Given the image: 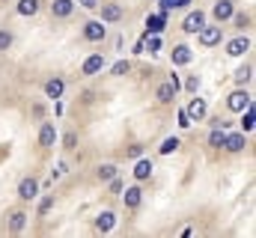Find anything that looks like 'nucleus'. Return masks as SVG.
Wrapping results in <instances>:
<instances>
[{
	"mask_svg": "<svg viewBox=\"0 0 256 238\" xmlns=\"http://www.w3.org/2000/svg\"><path fill=\"white\" fill-rule=\"evenodd\" d=\"M196 36H200V45H202V48H214V45H220V39H224V27H220V24H202V27L196 30Z\"/></svg>",
	"mask_w": 256,
	"mask_h": 238,
	"instance_id": "f257e3e1",
	"label": "nucleus"
},
{
	"mask_svg": "<svg viewBox=\"0 0 256 238\" xmlns=\"http://www.w3.org/2000/svg\"><path fill=\"white\" fill-rule=\"evenodd\" d=\"M176 92H179V78L173 74V78H170L167 84H161V86H158L155 98H158L161 104H173V102H176Z\"/></svg>",
	"mask_w": 256,
	"mask_h": 238,
	"instance_id": "f03ea898",
	"label": "nucleus"
},
{
	"mask_svg": "<svg viewBox=\"0 0 256 238\" xmlns=\"http://www.w3.org/2000/svg\"><path fill=\"white\" fill-rule=\"evenodd\" d=\"M254 102H250V92L248 90H236V92H230V98H226V108L232 110V114H242L244 108H250Z\"/></svg>",
	"mask_w": 256,
	"mask_h": 238,
	"instance_id": "7ed1b4c3",
	"label": "nucleus"
},
{
	"mask_svg": "<svg viewBox=\"0 0 256 238\" xmlns=\"http://www.w3.org/2000/svg\"><path fill=\"white\" fill-rule=\"evenodd\" d=\"M104 36H108L104 21H86V24H84V39H86V42H102Z\"/></svg>",
	"mask_w": 256,
	"mask_h": 238,
	"instance_id": "20e7f679",
	"label": "nucleus"
},
{
	"mask_svg": "<svg viewBox=\"0 0 256 238\" xmlns=\"http://www.w3.org/2000/svg\"><path fill=\"white\" fill-rule=\"evenodd\" d=\"M102 68H104V57H102V54H90V57L84 60V66H80V74L92 78V74H98Z\"/></svg>",
	"mask_w": 256,
	"mask_h": 238,
	"instance_id": "39448f33",
	"label": "nucleus"
},
{
	"mask_svg": "<svg viewBox=\"0 0 256 238\" xmlns=\"http://www.w3.org/2000/svg\"><path fill=\"white\" fill-rule=\"evenodd\" d=\"M164 27H167V12H158V15L146 18V36H158Z\"/></svg>",
	"mask_w": 256,
	"mask_h": 238,
	"instance_id": "423d86ee",
	"label": "nucleus"
},
{
	"mask_svg": "<svg viewBox=\"0 0 256 238\" xmlns=\"http://www.w3.org/2000/svg\"><path fill=\"white\" fill-rule=\"evenodd\" d=\"M202 24H206V12H200V9H196V12H188V15H185L182 30H185V33H196Z\"/></svg>",
	"mask_w": 256,
	"mask_h": 238,
	"instance_id": "0eeeda50",
	"label": "nucleus"
},
{
	"mask_svg": "<svg viewBox=\"0 0 256 238\" xmlns=\"http://www.w3.org/2000/svg\"><path fill=\"white\" fill-rule=\"evenodd\" d=\"M232 12H236V9H232V3H230V0H220V3H214L212 18H214L218 24H224V21H230V18H232Z\"/></svg>",
	"mask_w": 256,
	"mask_h": 238,
	"instance_id": "6e6552de",
	"label": "nucleus"
},
{
	"mask_svg": "<svg viewBox=\"0 0 256 238\" xmlns=\"http://www.w3.org/2000/svg\"><path fill=\"white\" fill-rule=\"evenodd\" d=\"M248 51H250V39H248V36H238V39H232V42L226 45V54H230V57H244Z\"/></svg>",
	"mask_w": 256,
	"mask_h": 238,
	"instance_id": "1a4fd4ad",
	"label": "nucleus"
},
{
	"mask_svg": "<svg viewBox=\"0 0 256 238\" xmlns=\"http://www.w3.org/2000/svg\"><path fill=\"white\" fill-rule=\"evenodd\" d=\"M18 196H21V200H36V196H39V182H36V178H21Z\"/></svg>",
	"mask_w": 256,
	"mask_h": 238,
	"instance_id": "9d476101",
	"label": "nucleus"
},
{
	"mask_svg": "<svg viewBox=\"0 0 256 238\" xmlns=\"http://www.w3.org/2000/svg\"><path fill=\"white\" fill-rule=\"evenodd\" d=\"M122 202H126L128 212H134V208H140V202H143V190L134 184V188H126V194H122Z\"/></svg>",
	"mask_w": 256,
	"mask_h": 238,
	"instance_id": "9b49d317",
	"label": "nucleus"
},
{
	"mask_svg": "<svg viewBox=\"0 0 256 238\" xmlns=\"http://www.w3.org/2000/svg\"><path fill=\"white\" fill-rule=\"evenodd\" d=\"M122 18V6H116V3H102V21L104 24H114V21H120Z\"/></svg>",
	"mask_w": 256,
	"mask_h": 238,
	"instance_id": "f8f14e48",
	"label": "nucleus"
},
{
	"mask_svg": "<svg viewBox=\"0 0 256 238\" xmlns=\"http://www.w3.org/2000/svg\"><path fill=\"white\" fill-rule=\"evenodd\" d=\"M185 114H188L191 122L206 119V114H208V110H206V102H202V98H191V104H188V110H185Z\"/></svg>",
	"mask_w": 256,
	"mask_h": 238,
	"instance_id": "ddd939ff",
	"label": "nucleus"
},
{
	"mask_svg": "<svg viewBox=\"0 0 256 238\" xmlns=\"http://www.w3.org/2000/svg\"><path fill=\"white\" fill-rule=\"evenodd\" d=\"M114 226H116V214H114V212H102V214L96 218V230H98V232H110Z\"/></svg>",
	"mask_w": 256,
	"mask_h": 238,
	"instance_id": "4468645a",
	"label": "nucleus"
},
{
	"mask_svg": "<svg viewBox=\"0 0 256 238\" xmlns=\"http://www.w3.org/2000/svg\"><path fill=\"white\" fill-rule=\"evenodd\" d=\"M54 140H57V131H54V125L51 122H45L42 128H39V146H54Z\"/></svg>",
	"mask_w": 256,
	"mask_h": 238,
	"instance_id": "2eb2a0df",
	"label": "nucleus"
},
{
	"mask_svg": "<svg viewBox=\"0 0 256 238\" xmlns=\"http://www.w3.org/2000/svg\"><path fill=\"white\" fill-rule=\"evenodd\" d=\"M72 9H74L72 0H54V3H51V15H54V18H68Z\"/></svg>",
	"mask_w": 256,
	"mask_h": 238,
	"instance_id": "dca6fc26",
	"label": "nucleus"
},
{
	"mask_svg": "<svg viewBox=\"0 0 256 238\" xmlns=\"http://www.w3.org/2000/svg\"><path fill=\"white\" fill-rule=\"evenodd\" d=\"M191 60H194V54H191L188 45H176V48H173V62H176V66H188Z\"/></svg>",
	"mask_w": 256,
	"mask_h": 238,
	"instance_id": "f3484780",
	"label": "nucleus"
},
{
	"mask_svg": "<svg viewBox=\"0 0 256 238\" xmlns=\"http://www.w3.org/2000/svg\"><path fill=\"white\" fill-rule=\"evenodd\" d=\"M152 176V161H146V158H137V164H134V178L137 182H143V178Z\"/></svg>",
	"mask_w": 256,
	"mask_h": 238,
	"instance_id": "a211bd4d",
	"label": "nucleus"
},
{
	"mask_svg": "<svg viewBox=\"0 0 256 238\" xmlns=\"http://www.w3.org/2000/svg\"><path fill=\"white\" fill-rule=\"evenodd\" d=\"M224 149H226V152H242V149H244V134H226Z\"/></svg>",
	"mask_w": 256,
	"mask_h": 238,
	"instance_id": "6ab92c4d",
	"label": "nucleus"
},
{
	"mask_svg": "<svg viewBox=\"0 0 256 238\" xmlns=\"http://www.w3.org/2000/svg\"><path fill=\"white\" fill-rule=\"evenodd\" d=\"M45 96H48V98H60V96H63V80H60V78H51V80L45 84Z\"/></svg>",
	"mask_w": 256,
	"mask_h": 238,
	"instance_id": "aec40b11",
	"label": "nucleus"
},
{
	"mask_svg": "<svg viewBox=\"0 0 256 238\" xmlns=\"http://www.w3.org/2000/svg\"><path fill=\"white\" fill-rule=\"evenodd\" d=\"M27 226V214L24 212H12V218H9V232H21Z\"/></svg>",
	"mask_w": 256,
	"mask_h": 238,
	"instance_id": "412c9836",
	"label": "nucleus"
},
{
	"mask_svg": "<svg viewBox=\"0 0 256 238\" xmlns=\"http://www.w3.org/2000/svg\"><path fill=\"white\" fill-rule=\"evenodd\" d=\"M39 12V0H21L18 3V15H36Z\"/></svg>",
	"mask_w": 256,
	"mask_h": 238,
	"instance_id": "4be33fe9",
	"label": "nucleus"
},
{
	"mask_svg": "<svg viewBox=\"0 0 256 238\" xmlns=\"http://www.w3.org/2000/svg\"><path fill=\"white\" fill-rule=\"evenodd\" d=\"M242 114H244V116H242V128H244V131H254V122H256L254 104H250V108H244V110H242Z\"/></svg>",
	"mask_w": 256,
	"mask_h": 238,
	"instance_id": "5701e85b",
	"label": "nucleus"
},
{
	"mask_svg": "<svg viewBox=\"0 0 256 238\" xmlns=\"http://www.w3.org/2000/svg\"><path fill=\"white\" fill-rule=\"evenodd\" d=\"M224 140H226V134H224V131H220V128L214 125V131L208 134V146H214V149H220V146H224Z\"/></svg>",
	"mask_w": 256,
	"mask_h": 238,
	"instance_id": "b1692460",
	"label": "nucleus"
},
{
	"mask_svg": "<svg viewBox=\"0 0 256 238\" xmlns=\"http://www.w3.org/2000/svg\"><path fill=\"white\" fill-rule=\"evenodd\" d=\"M114 176H116V167H114V164H102V167H98V178H102V182H110Z\"/></svg>",
	"mask_w": 256,
	"mask_h": 238,
	"instance_id": "393cba45",
	"label": "nucleus"
},
{
	"mask_svg": "<svg viewBox=\"0 0 256 238\" xmlns=\"http://www.w3.org/2000/svg\"><path fill=\"white\" fill-rule=\"evenodd\" d=\"M176 149H179V140H176V137H167L158 152H161V155H170V152H176Z\"/></svg>",
	"mask_w": 256,
	"mask_h": 238,
	"instance_id": "a878e982",
	"label": "nucleus"
},
{
	"mask_svg": "<svg viewBox=\"0 0 256 238\" xmlns=\"http://www.w3.org/2000/svg\"><path fill=\"white\" fill-rule=\"evenodd\" d=\"M250 78H254V68H250V66H242V68L236 72V80H238V84H248Z\"/></svg>",
	"mask_w": 256,
	"mask_h": 238,
	"instance_id": "bb28decb",
	"label": "nucleus"
},
{
	"mask_svg": "<svg viewBox=\"0 0 256 238\" xmlns=\"http://www.w3.org/2000/svg\"><path fill=\"white\" fill-rule=\"evenodd\" d=\"M128 68H131V66H128V60H120V62H116V66L110 68V74H116V78H122V74H128Z\"/></svg>",
	"mask_w": 256,
	"mask_h": 238,
	"instance_id": "cd10ccee",
	"label": "nucleus"
},
{
	"mask_svg": "<svg viewBox=\"0 0 256 238\" xmlns=\"http://www.w3.org/2000/svg\"><path fill=\"white\" fill-rule=\"evenodd\" d=\"M12 45V33L9 30H0V51H6Z\"/></svg>",
	"mask_w": 256,
	"mask_h": 238,
	"instance_id": "c85d7f7f",
	"label": "nucleus"
},
{
	"mask_svg": "<svg viewBox=\"0 0 256 238\" xmlns=\"http://www.w3.org/2000/svg\"><path fill=\"white\" fill-rule=\"evenodd\" d=\"M146 48H149L152 54H158V51H161V39H158V36H149V42H146Z\"/></svg>",
	"mask_w": 256,
	"mask_h": 238,
	"instance_id": "c756f323",
	"label": "nucleus"
},
{
	"mask_svg": "<svg viewBox=\"0 0 256 238\" xmlns=\"http://www.w3.org/2000/svg\"><path fill=\"white\" fill-rule=\"evenodd\" d=\"M185 90H188V92H196V90H200V78H196V74H191V78L185 80Z\"/></svg>",
	"mask_w": 256,
	"mask_h": 238,
	"instance_id": "7c9ffc66",
	"label": "nucleus"
},
{
	"mask_svg": "<svg viewBox=\"0 0 256 238\" xmlns=\"http://www.w3.org/2000/svg\"><path fill=\"white\" fill-rule=\"evenodd\" d=\"M232 18H236V27H242V30H244V27L250 24V18H248L244 12H242V15H236V12H232Z\"/></svg>",
	"mask_w": 256,
	"mask_h": 238,
	"instance_id": "2f4dec72",
	"label": "nucleus"
},
{
	"mask_svg": "<svg viewBox=\"0 0 256 238\" xmlns=\"http://www.w3.org/2000/svg\"><path fill=\"white\" fill-rule=\"evenodd\" d=\"M51 206H54V196H45V200L39 202V214H45V212H48Z\"/></svg>",
	"mask_w": 256,
	"mask_h": 238,
	"instance_id": "473e14b6",
	"label": "nucleus"
},
{
	"mask_svg": "<svg viewBox=\"0 0 256 238\" xmlns=\"http://www.w3.org/2000/svg\"><path fill=\"white\" fill-rule=\"evenodd\" d=\"M140 155H143V146H128V158H134V161H137Z\"/></svg>",
	"mask_w": 256,
	"mask_h": 238,
	"instance_id": "72a5a7b5",
	"label": "nucleus"
},
{
	"mask_svg": "<svg viewBox=\"0 0 256 238\" xmlns=\"http://www.w3.org/2000/svg\"><path fill=\"white\" fill-rule=\"evenodd\" d=\"M74 143H78V137H74V134H66V137H63V146H66V149H74Z\"/></svg>",
	"mask_w": 256,
	"mask_h": 238,
	"instance_id": "f704fd0d",
	"label": "nucleus"
},
{
	"mask_svg": "<svg viewBox=\"0 0 256 238\" xmlns=\"http://www.w3.org/2000/svg\"><path fill=\"white\" fill-rule=\"evenodd\" d=\"M158 6H161V12H170V9H173V6H176V0H161V3H158Z\"/></svg>",
	"mask_w": 256,
	"mask_h": 238,
	"instance_id": "c9c22d12",
	"label": "nucleus"
},
{
	"mask_svg": "<svg viewBox=\"0 0 256 238\" xmlns=\"http://www.w3.org/2000/svg\"><path fill=\"white\" fill-rule=\"evenodd\" d=\"M179 125H182V128H188V125H191V119H188L185 110H179Z\"/></svg>",
	"mask_w": 256,
	"mask_h": 238,
	"instance_id": "e433bc0d",
	"label": "nucleus"
},
{
	"mask_svg": "<svg viewBox=\"0 0 256 238\" xmlns=\"http://www.w3.org/2000/svg\"><path fill=\"white\" fill-rule=\"evenodd\" d=\"M78 3H80L84 9H96V6H98V0H78Z\"/></svg>",
	"mask_w": 256,
	"mask_h": 238,
	"instance_id": "4c0bfd02",
	"label": "nucleus"
},
{
	"mask_svg": "<svg viewBox=\"0 0 256 238\" xmlns=\"http://www.w3.org/2000/svg\"><path fill=\"white\" fill-rule=\"evenodd\" d=\"M110 188H114V194H120V190H122V182L114 176V178H110Z\"/></svg>",
	"mask_w": 256,
	"mask_h": 238,
	"instance_id": "58836bf2",
	"label": "nucleus"
}]
</instances>
